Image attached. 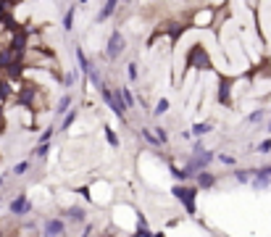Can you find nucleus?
Segmentation results:
<instances>
[{"mask_svg":"<svg viewBox=\"0 0 271 237\" xmlns=\"http://www.w3.org/2000/svg\"><path fill=\"white\" fill-rule=\"evenodd\" d=\"M171 195L174 200L184 208L187 216H197V195L200 190L195 187V182H176L171 185Z\"/></svg>","mask_w":271,"mask_h":237,"instance_id":"1","label":"nucleus"},{"mask_svg":"<svg viewBox=\"0 0 271 237\" xmlns=\"http://www.w3.org/2000/svg\"><path fill=\"white\" fill-rule=\"evenodd\" d=\"M250 74V95L255 98H271V66L261 64L247 71Z\"/></svg>","mask_w":271,"mask_h":237,"instance_id":"2","label":"nucleus"},{"mask_svg":"<svg viewBox=\"0 0 271 237\" xmlns=\"http://www.w3.org/2000/svg\"><path fill=\"white\" fill-rule=\"evenodd\" d=\"M216 11L219 6H200V8H192L190 14H187V27L190 29H214L216 27Z\"/></svg>","mask_w":271,"mask_h":237,"instance_id":"3","label":"nucleus"},{"mask_svg":"<svg viewBox=\"0 0 271 237\" xmlns=\"http://www.w3.org/2000/svg\"><path fill=\"white\" fill-rule=\"evenodd\" d=\"M98 92H100V98H103V103L108 105V108L113 111V116L119 118L121 124H126L129 127V116H126V105L121 103V98H119V92H116V87H111L108 82H103V85L98 87Z\"/></svg>","mask_w":271,"mask_h":237,"instance_id":"4","label":"nucleus"},{"mask_svg":"<svg viewBox=\"0 0 271 237\" xmlns=\"http://www.w3.org/2000/svg\"><path fill=\"white\" fill-rule=\"evenodd\" d=\"M124 50H126V37L121 34V29H111L108 40H105V47H103V58L108 64H113L124 55Z\"/></svg>","mask_w":271,"mask_h":237,"instance_id":"5","label":"nucleus"},{"mask_svg":"<svg viewBox=\"0 0 271 237\" xmlns=\"http://www.w3.org/2000/svg\"><path fill=\"white\" fill-rule=\"evenodd\" d=\"M8 211H11V216H16V219H29L32 211H34V203L27 193H19L8 200Z\"/></svg>","mask_w":271,"mask_h":237,"instance_id":"6","label":"nucleus"},{"mask_svg":"<svg viewBox=\"0 0 271 237\" xmlns=\"http://www.w3.org/2000/svg\"><path fill=\"white\" fill-rule=\"evenodd\" d=\"M69 224L61 216H45L40 221V237H63Z\"/></svg>","mask_w":271,"mask_h":237,"instance_id":"7","label":"nucleus"},{"mask_svg":"<svg viewBox=\"0 0 271 237\" xmlns=\"http://www.w3.org/2000/svg\"><path fill=\"white\" fill-rule=\"evenodd\" d=\"M187 69H197V71H208L211 69V55L203 45H192L187 53Z\"/></svg>","mask_w":271,"mask_h":237,"instance_id":"8","label":"nucleus"},{"mask_svg":"<svg viewBox=\"0 0 271 237\" xmlns=\"http://www.w3.org/2000/svg\"><path fill=\"white\" fill-rule=\"evenodd\" d=\"M61 219L66 224H74V227H85L87 224V208L85 206H66Z\"/></svg>","mask_w":271,"mask_h":237,"instance_id":"9","label":"nucleus"},{"mask_svg":"<svg viewBox=\"0 0 271 237\" xmlns=\"http://www.w3.org/2000/svg\"><path fill=\"white\" fill-rule=\"evenodd\" d=\"M192 182H195V187L200 190V193H206V190H214V187L219 185V176L211 171V169H206V171H200Z\"/></svg>","mask_w":271,"mask_h":237,"instance_id":"10","label":"nucleus"},{"mask_svg":"<svg viewBox=\"0 0 271 237\" xmlns=\"http://www.w3.org/2000/svg\"><path fill=\"white\" fill-rule=\"evenodd\" d=\"M119 3H121V0H103V6H100V11H98L95 21H98V24H105L108 19H113L116 14H119Z\"/></svg>","mask_w":271,"mask_h":237,"instance_id":"11","label":"nucleus"},{"mask_svg":"<svg viewBox=\"0 0 271 237\" xmlns=\"http://www.w3.org/2000/svg\"><path fill=\"white\" fill-rule=\"evenodd\" d=\"M72 108H74V95H72V92H63L61 98L55 100V105H53V113H55V116H66Z\"/></svg>","mask_w":271,"mask_h":237,"instance_id":"12","label":"nucleus"},{"mask_svg":"<svg viewBox=\"0 0 271 237\" xmlns=\"http://www.w3.org/2000/svg\"><path fill=\"white\" fill-rule=\"evenodd\" d=\"M116 92H119V98H121V103L126 105V111H132L134 105H137V98H134V92L129 90V85H119V87H116Z\"/></svg>","mask_w":271,"mask_h":237,"instance_id":"13","label":"nucleus"},{"mask_svg":"<svg viewBox=\"0 0 271 237\" xmlns=\"http://www.w3.org/2000/svg\"><path fill=\"white\" fill-rule=\"evenodd\" d=\"M77 118H79V108H72L66 116H61V124H58V132H69L74 124H77Z\"/></svg>","mask_w":271,"mask_h":237,"instance_id":"14","label":"nucleus"},{"mask_svg":"<svg viewBox=\"0 0 271 237\" xmlns=\"http://www.w3.org/2000/svg\"><path fill=\"white\" fill-rule=\"evenodd\" d=\"M250 187H253V190H268V187H271V176H266V174H261L258 169H253Z\"/></svg>","mask_w":271,"mask_h":237,"instance_id":"15","label":"nucleus"},{"mask_svg":"<svg viewBox=\"0 0 271 237\" xmlns=\"http://www.w3.org/2000/svg\"><path fill=\"white\" fill-rule=\"evenodd\" d=\"M77 6H79V3L69 6V8H66V14H63V19H61V24H63V32H66V34L74 29V21H77Z\"/></svg>","mask_w":271,"mask_h":237,"instance_id":"16","label":"nucleus"},{"mask_svg":"<svg viewBox=\"0 0 271 237\" xmlns=\"http://www.w3.org/2000/svg\"><path fill=\"white\" fill-rule=\"evenodd\" d=\"M190 132H192V140L195 137H206V135L214 132V122H197V124L190 127Z\"/></svg>","mask_w":271,"mask_h":237,"instance_id":"17","label":"nucleus"},{"mask_svg":"<svg viewBox=\"0 0 271 237\" xmlns=\"http://www.w3.org/2000/svg\"><path fill=\"white\" fill-rule=\"evenodd\" d=\"M50 142H45V145H42V142H37V145H34L32 148V153H29V158L34 161V158H37V161H45V158H48L50 156Z\"/></svg>","mask_w":271,"mask_h":237,"instance_id":"18","label":"nucleus"},{"mask_svg":"<svg viewBox=\"0 0 271 237\" xmlns=\"http://www.w3.org/2000/svg\"><path fill=\"white\" fill-rule=\"evenodd\" d=\"M103 140L108 142L113 150L121 148V140H119V135H116V129H111V127H103Z\"/></svg>","mask_w":271,"mask_h":237,"instance_id":"19","label":"nucleus"},{"mask_svg":"<svg viewBox=\"0 0 271 237\" xmlns=\"http://www.w3.org/2000/svg\"><path fill=\"white\" fill-rule=\"evenodd\" d=\"M232 176H234V182H237V185H250V180H253V169H234Z\"/></svg>","mask_w":271,"mask_h":237,"instance_id":"20","label":"nucleus"},{"mask_svg":"<svg viewBox=\"0 0 271 237\" xmlns=\"http://www.w3.org/2000/svg\"><path fill=\"white\" fill-rule=\"evenodd\" d=\"M77 82H79V71L77 69H69V71H63V74H61V85L63 87H74Z\"/></svg>","mask_w":271,"mask_h":237,"instance_id":"21","label":"nucleus"},{"mask_svg":"<svg viewBox=\"0 0 271 237\" xmlns=\"http://www.w3.org/2000/svg\"><path fill=\"white\" fill-rule=\"evenodd\" d=\"M140 135H143V140L148 142L150 148H161V145H163V142L158 140V135L153 132V129H148V127H145V129H140Z\"/></svg>","mask_w":271,"mask_h":237,"instance_id":"22","label":"nucleus"},{"mask_svg":"<svg viewBox=\"0 0 271 237\" xmlns=\"http://www.w3.org/2000/svg\"><path fill=\"white\" fill-rule=\"evenodd\" d=\"M29 169H32V158H24V161H19L14 169H11V174H14V176H24V174H29Z\"/></svg>","mask_w":271,"mask_h":237,"instance_id":"23","label":"nucleus"},{"mask_svg":"<svg viewBox=\"0 0 271 237\" xmlns=\"http://www.w3.org/2000/svg\"><path fill=\"white\" fill-rule=\"evenodd\" d=\"M169 108H171V103H169V98H161V100L156 103V108H153V116H156V118H161V116H166V113H169Z\"/></svg>","mask_w":271,"mask_h":237,"instance_id":"24","label":"nucleus"},{"mask_svg":"<svg viewBox=\"0 0 271 237\" xmlns=\"http://www.w3.org/2000/svg\"><path fill=\"white\" fill-rule=\"evenodd\" d=\"M124 71H126V79L132 82V85H137V79H140V66H137L134 61H129Z\"/></svg>","mask_w":271,"mask_h":237,"instance_id":"25","label":"nucleus"},{"mask_svg":"<svg viewBox=\"0 0 271 237\" xmlns=\"http://www.w3.org/2000/svg\"><path fill=\"white\" fill-rule=\"evenodd\" d=\"M216 161L224 163V166H232V169H237V156H232V153H216Z\"/></svg>","mask_w":271,"mask_h":237,"instance_id":"26","label":"nucleus"},{"mask_svg":"<svg viewBox=\"0 0 271 237\" xmlns=\"http://www.w3.org/2000/svg\"><path fill=\"white\" fill-rule=\"evenodd\" d=\"M263 118H266V111H263V108H255V111H250V113L245 116V122H247V124H261Z\"/></svg>","mask_w":271,"mask_h":237,"instance_id":"27","label":"nucleus"},{"mask_svg":"<svg viewBox=\"0 0 271 237\" xmlns=\"http://www.w3.org/2000/svg\"><path fill=\"white\" fill-rule=\"evenodd\" d=\"M55 132H58V129H55L53 124H50V127H45V129H40V135H37V142H42V145H45V142H50Z\"/></svg>","mask_w":271,"mask_h":237,"instance_id":"28","label":"nucleus"},{"mask_svg":"<svg viewBox=\"0 0 271 237\" xmlns=\"http://www.w3.org/2000/svg\"><path fill=\"white\" fill-rule=\"evenodd\" d=\"M255 153H258V156H268V153H271V137H266V140L258 142V145H255Z\"/></svg>","mask_w":271,"mask_h":237,"instance_id":"29","label":"nucleus"},{"mask_svg":"<svg viewBox=\"0 0 271 237\" xmlns=\"http://www.w3.org/2000/svg\"><path fill=\"white\" fill-rule=\"evenodd\" d=\"M203 150H206L203 137H195V140H192V150H190V156H197V153H203Z\"/></svg>","mask_w":271,"mask_h":237,"instance_id":"30","label":"nucleus"},{"mask_svg":"<svg viewBox=\"0 0 271 237\" xmlns=\"http://www.w3.org/2000/svg\"><path fill=\"white\" fill-rule=\"evenodd\" d=\"M153 132L158 135V140L163 142V145H166V142H169V129H166V127H153Z\"/></svg>","mask_w":271,"mask_h":237,"instance_id":"31","label":"nucleus"},{"mask_svg":"<svg viewBox=\"0 0 271 237\" xmlns=\"http://www.w3.org/2000/svg\"><path fill=\"white\" fill-rule=\"evenodd\" d=\"M6 14H8V8H6V3H0V24L6 21Z\"/></svg>","mask_w":271,"mask_h":237,"instance_id":"32","label":"nucleus"},{"mask_svg":"<svg viewBox=\"0 0 271 237\" xmlns=\"http://www.w3.org/2000/svg\"><path fill=\"white\" fill-rule=\"evenodd\" d=\"M6 187V174H0V190Z\"/></svg>","mask_w":271,"mask_h":237,"instance_id":"33","label":"nucleus"},{"mask_svg":"<svg viewBox=\"0 0 271 237\" xmlns=\"http://www.w3.org/2000/svg\"><path fill=\"white\" fill-rule=\"evenodd\" d=\"M92 237H108V234H105V232H95V234H92Z\"/></svg>","mask_w":271,"mask_h":237,"instance_id":"34","label":"nucleus"},{"mask_svg":"<svg viewBox=\"0 0 271 237\" xmlns=\"http://www.w3.org/2000/svg\"><path fill=\"white\" fill-rule=\"evenodd\" d=\"M153 237H166V232H156V234H153Z\"/></svg>","mask_w":271,"mask_h":237,"instance_id":"35","label":"nucleus"},{"mask_svg":"<svg viewBox=\"0 0 271 237\" xmlns=\"http://www.w3.org/2000/svg\"><path fill=\"white\" fill-rule=\"evenodd\" d=\"M266 132L271 135V118H268V124H266Z\"/></svg>","mask_w":271,"mask_h":237,"instance_id":"36","label":"nucleus"},{"mask_svg":"<svg viewBox=\"0 0 271 237\" xmlns=\"http://www.w3.org/2000/svg\"><path fill=\"white\" fill-rule=\"evenodd\" d=\"M90 3V0H79V6H87Z\"/></svg>","mask_w":271,"mask_h":237,"instance_id":"37","label":"nucleus"},{"mask_svg":"<svg viewBox=\"0 0 271 237\" xmlns=\"http://www.w3.org/2000/svg\"><path fill=\"white\" fill-rule=\"evenodd\" d=\"M121 3H132V0H121Z\"/></svg>","mask_w":271,"mask_h":237,"instance_id":"38","label":"nucleus"}]
</instances>
